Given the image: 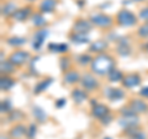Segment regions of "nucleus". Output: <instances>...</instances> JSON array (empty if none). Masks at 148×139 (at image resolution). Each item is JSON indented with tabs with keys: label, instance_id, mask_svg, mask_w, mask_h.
Instances as JSON below:
<instances>
[{
	"label": "nucleus",
	"instance_id": "e433bc0d",
	"mask_svg": "<svg viewBox=\"0 0 148 139\" xmlns=\"http://www.w3.org/2000/svg\"><path fill=\"white\" fill-rule=\"evenodd\" d=\"M66 104H67L66 99H58V100L54 102V105H56V107H57V108H62V107H64V106H66Z\"/></svg>",
	"mask_w": 148,
	"mask_h": 139
},
{
	"label": "nucleus",
	"instance_id": "c85d7f7f",
	"mask_svg": "<svg viewBox=\"0 0 148 139\" xmlns=\"http://www.w3.org/2000/svg\"><path fill=\"white\" fill-rule=\"evenodd\" d=\"M27 42L25 37H9V38L6 40V43L9 46H11V47H21V46H24L25 43Z\"/></svg>",
	"mask_w": 148,
	"mask_h": 139
},
{
	"label": "nucleus",
	"instance_id": "ea45409f",
	"mask_svg": "<svg viewBox=\"0 0 148 139\" xmlns=\"http://www.w3.org/2000/svg\"><path fill=\"white\" fill-rule=\"evenodd\" d=\"M142 49L145 50V52H147V53H148V42H147V43H145V44L142 46Z\"/></svg>",
	"mask_w": 148,
	"mask_h": 139
},
{
	"label": "nucleus",
	"instance_id": "4be33fe9",
	"mask_svg": "<svg viewBox=\"0 0 148 139\" xmlns=\"http://www.w3.org/2000/svg\"><path fill=\"white\" fill-rule=\"evenodd\" d=\"M69 38L73 43L75 44H84V43H89L90 38L88 37L86 33H77V32H73V33L69 36Z\"/></svg>",
	"mask_w": 148,
	"mask_h": 139
},
{
	"label": "nucleus",
	"instance_id": "bb28decb",
	"mask_svg": "<svg viewBox=\"0 0 148 139\" xmlns=\"http://www.w3.org/2000/svg\"><path fill=\"white\" fill-rule=\"evenodd\" d=\"M123 78H125L123 73H122L121 70H119V69L114 68L109 73L108 80H109L110 82H120V81H122V80H123Z\"/></svg>",
	"mask_w": 148,
	"mask_h": 139
},
{
	"label": "nucleus",
	"instance_id": "f3484780",
	"mask_svg": "<svg viewBox=\"0 0 148 139\" xmlns=\"http://www.w3.org/2000/svg\"><path fill=\"white\" fill-rule=\"evenodd\" d=\"M80 74L78 73L77 70H72V69H69L68 72L64 73V76H63V80L66 84L68 85H73V84H77V82L80 81Z\"/></svg>",
	"mask_w": 148,
	"mask_h": 139
},
{
	"label": "nucleus",
	"instance_id": "20e7f679",
	"mask_svg": "<svg viewBox=\"0 0 148 139\" xmlns=\"http://www.w3.org/2000/svg\"><path fill=\"white\" fill-rule=\"evenodd\" d=\"M30 57L31 55L27 50L18 49V50H14V52L9 55V61H10L15 67H21V65H24L25 63L29 62Z\"/></svg>",
	"mask_w": 148,
	"mask_h": 139
},
{
	"label": "nucleus",
	"instance_id": "6e6552de",
	"mask_svg": "<svg viewBox=\"0 0 148 139\" xmlns=\"http://www.w3.org/2000/svg\"><path fill=\"white\" fill-rule=\"evenodd\" d=\"M138 123H140V119H138L136 113L125 114V116H122V117L119 119V124L121 127H123L125 129H126V128H131V127H136V126H138Z\"/></svg>",
	"mask_w": 148,
	"mask_h": 139
},
{
	"label": "nucleus",
	"instance_id": "39448f33",
	"mask_svg": "<svg viewBox=\"0 0 148 139\" xmlns=\"http://www.w3.org/2000/svg\"><path fill=\"white\" fill-rule=\"evenodd\" d=\"M80 84L85 91H94L99 87L98 79L94 75H91V74H84L80 79Z\"/></svg>",
	"mask_w": 148,
	"mask_h": 139
},
{
	"label": "nucleus",
	"instance_id": "2f4dec72",
	"mask_svg": "<svg viewBox=\"0 0 148 139\" xmlns=\"http://www.w3.org/2000/svg\"><path fill=\"white\" fill-rule=\"evenodd\" d=\"M59 67H61L63 73L68 72L69 68H71V59H69L68 57H62L61 59H59Z\"/></svg>",
	"mask_w": 148,
	"mask_h": 139
},
{
	"label": "nucleus",
	"instance_id": "c756f323",
	"mask_svg": "<svg viewBox=\"0 0 148 139\" xmlns=\"http://www.w3.org/2000/svg\"><path fill=\"white\" fill-rule=\"evenodd\" d=\"M22 118H25V114L22 111L20 110H12L9 113V121L10 122H16V121H21Z\"/></svg>",
	"mask_w": 148,
	"mask_h": 139
},
{
	"label": "nucleus",
	"instance_id": "c03bdc74",
	"mask_svg": "<svg viewBox=\"0 0 148 139\" xmlns=\"http://www.w3.org/2000/svg\"><path fill=\"white\" fill-rule=\"evenodd\" d=\"M105 139H110V137H106V138H105Z\"/></svg>",
	"mask_w": 148,
	"mask_h": 139
},
{
	"label": "nucleus",
	"instance_id": "cd10ccee",
	"mask_svg": "<svg viewBox=\"0 0 148 139\" xmlns=\"http://www.w3.org/2000/svg\"><path fill=\"white\" fill-rule=\"evenodd\" d=\"M16 10H17L16 4H14V3H6L5 5L1 6V15L5 16V17H9V16L12 17V15L15 14Z\"/></svg>",
	"mask_w": 148,
	"mask_h": 139
},
{
	"label": "nucleus",
	"instance_id": "4468645a",
	"mask_svg": "<svg viewBox=\"0 0 148 139\" xmlns=\"http://www.w3.org/2000/svg\"><path fill=\"white\" fill-rule=\"evenodd\" d=\"M27 133V127L24 124H15L10 131H9V137L11 139H21L26 136Z\"/></svg>",
	"mask_w": 148,
	"mask_h": 139
},
{
	"label": "nucleus",
	"instance_id": "79ce46f5",
	"mask_svg": "<svg viewBox=\"0 0 148 139\" xmlns=\"http://www.w3.org/2000/svg\"><path fill=\"white\" fill-rule=\"evenodd\" d=\"M132 1H136V3H141V1H143V0H132Z\"/></svg>",
	"mask_w": 148,
	"mask_h": 139
},
{
	"label": "nucleus",
	"instance_id": "37998d69",
	"mask_svg": "<svg viewBox=\"0 0 148 139\" xmlns=\"http://www.w3.org/2000/svg\"><path fill=\"white\" fill-rule=\"evenodd\" d=\"M27 1H30V3H32V1H36V0H27Z\"/></svg>",
	"mask_w": 148,
	"mask_h": 139
},
{
	"label": "nucleus",
	"instance_id": "5701e85b",
	"mask_svg": "<svg viewBox=\"0 0 148 139\" xmlns=\"http://www.w3.org/2000/svg\"><path fill=\"white\" fill-rule=\"evenodd\" d=\"M49 52L53 53H67L69 49V46L67 43H49L48 44Z\"/></svg>",
	"mask_w": 148,
	"mask_h": 139
},
{
	"label": "nucleus",
	"instance_id": "a878e982",
	"mask_svg": "<svg viewBox=\"0 0 148 139\" xmlns=\"http://www.w3.org/2000/svg\"><path fill=\"white\" fill-rule=\"evenodd\" d=\"M0 72H1L3 75H9V74H12L15 72V65L9 61H3L0 62Z\"/></svg>",
	"mask_w": 148,
	"mask_h": 139
},
{
	"label": "nucleus",
	"instance_id": "ddd939ff",
	"mask_svg": "<svg viewBox=\"0 0 148 139\" xmlns=\"http://www.w3.org/2000/svg\"><path fill=\"white\" fill-rule=\"evenodd\" d=\"M108 47H109V43L106 40H96L89 46V52L100 54V53H104Z\"/></svg>",
	"mask_w": 148,
	"mask_h": 139
},
{
	"label": "nucleus",
	"instance_id": "1a4fd4ad",
	"mask_svg": "<svg viewBox=\"0 0 148 139\" xmlns=\"http://www.w3.org/2000/svg\"><path fill=\"white\" fill-rule=\"evenodd\" d=\"M128 106L131 107V110L133 111V112L137 113V114L148 112V105H147V102H145V101L141 100V99L131 100L128 102Z\"/></svg>",
	"mask_w": 148,
	"mask_h": 139
},
{
	"label": "nucleus",
	"instance_id": "423d86ee",
	"mask_svg": "<svg viewBox=\"0 0 148 139\" xmlns=\"http://www.w3.org/2000/svg\"><path fill=\"white\" fill-rule=\"evenodd\" d=\"M48 33H49L48 30H46V29H41L38 31H36L34 35V41H32V48L35 50H40L42 48L45 40L48 37Z\"/></svg>",
	"mask_w": 148,
	"mask_h": 139
},
{
	"label": "nucleus",
	"instance_id": "6ab92c4d",
	"mask_svg": "<svg viewBox=\"0 0 148 139\" xmlns=\"http://www.w3.org/2000/svg\"><path fill=\"white\" fill-rule=\"evenodd\" d=\"M52 82H53V79H52V78H46V79H43V80L38 81V82L36 84L35 89H34V94H35V95L42 94L43 91H46L51 85H52Z\"/></svg>",
	"mask_w": 148,
	"mask_h": 139
},
{
	"label": "nucleus",
	"instance_id": "4c0bfd02",
	"mask_svg": "<svg viewBox=\"0 0 148 139\" xmlns=\"http://www.w3.org/2000/svg\"><path fill=\"white\" fill-rule=\"evenodd\" d=\"M111 121H112V117H111V116H110V113H109V114H106L105 117H103V118L100 119V122L103 123L104 126H106V124H109Z\"/></svg>",
	"mask_w": 148,
	"mask_h": 139
},
{
	"label": "nucleus",
	"instance_id": "aec40b11",
	"mask_svg": "<svg viewBox=\"0 0 148 139\" xmlns=\"http://www.w3.org/2000/svg\"><path fill=\"white\" fill-rule=\"evenodd\" d=\"M15 84H16V81L9 75H3L1 79H0V89H1V91L11 90L15 86Z\"/></svg>",
	"mask_w": 148,
	"mask_h": 139
},
{
	"label": "nucleus",
	"instance_id": "f8f14e48",
	"mask_svg": "<svg viewBox=\"0 0 148 139\" xmlns=\"http://www.w3.org/2000/svg\"><path fill=\"white\" fill-rule=\"evenodd\" d=\"M123 87L126 89H131V87H136L141 84V76L138 74H128V75H125L123 80L121 81Z\"/></svg>",
	"mask_w": 148,
	"mask_h": 139
},
{
	"label": "nucleus",
	"instance_id": "7ed1b4c3",
	"mask_svg": "<svg viewBox=\"0 0 148 139\" xmlns=\"http://www.w3.org/2000/svg\"><path fill=\"white\" fill-rule=\"evenodd\" d=\"M89 20L94 26L100 27V29H110L114 24V18L109 15H106V14H103V12L91 14Z\"/></svg>",
	"mask_w": 148,
	"mask_h": 139
},
{
	"label": "nucleus",
	"instance_id": "b1692460",
	"mask_svg": "<svg viewBox=\"0 0 148 139\" xmlns=\"http://www.w3.org/2000/svg\"><path fill=\"white\" fill-rule=\"evenodd\" d=\"M32 25L35 27H43L46 24H47V20H46V17L43 16L42 12H36V14H32Z\"/></svg>",
	"mask_w": 148,
	"mask_h": 139
},
{
	"label": "nucleus",
	"instance_id": "412c9836",
	"mask_svg": "<svg viewBox=\"0 0 148 139\" xmlns=\"http://www.w3.org/2000/svg\"><path fill=\"white\" fill-rule=\"evenodd\" d=\"M71 95H72V99L75 104H82L88 99L86 91L83 90V89H74Z\"/></svg>",
	"mask_w": 148,
	"mask_h": 139
},
{
	"label": "nucleus",
	"instance_id": "473e14b6",
	"mask_svg": "<svg viewBox=\"0 0 148 139\" xmlns=\"http://www.w3.org/2000/svg\"><path fill=\"white\" fill-rule=\"evenodd\" d=\"M77 62L80 64V65H86V64H90L92 62V58L90 57L89 54H80L79 57L77 58Z\"/></svg>",
	"mask_w": 148,
	"mask_h": 139
},
{
	"label": "nucleus",
	"instance_id": "f03ea898",
	"mask_svg": "<svg viewBox=\"0 0 148 139\" xmlns=\"http://www.w3.org/2000/svg\"><path fill=\"white\" fill-rule=\"evenodd\" d=\"M115 21L121 27H131L137 24L138 18L132 11L127 10V9H122V10H120L117 12L116 17H115Z\"/></svg>",
	"mask_w": 148,
	"mask_h": 139
},
{
	"label": "nucleus",
	"instance_id": "f257e3e1",
	"mask_svg": "<svg viewBox=\"0 0 148 139\" xmlns=\"http://www.w3.org/2000/svg\"><path fill=\"white\" fill-rule=\"evenodd\" d=\"M115 68V61L112 57L106 53H100L95 58H92V62L90 63L91 72L96 75L104 76L109 75V73Z\"/></svg>",
	"mask_w": 148,
	"mask_h": 139
},
{
	"label": "nucleus",
	"instance_id": "393cba45",
	"mask_svg": "<svg viewBox=\"0 0 148 139\" xmlns=\"http://www.w3.org/2000/svg\"><path fill=\"white\" fill-rule=\"evenodd\" d=\"M32 113H34L35 118L37 119L38 123H45L47 121V113H46L40 106H34V107H32Z\"/></svg>",
	"mask_w": 148,
	"mask_h": 139
},
{
	"label": "nucleus",
	"instance_id": "9b49d317",
	"mask_svg": "<svg viewBox=\"0 0 148 139\" xmlns=\"http://www.w3.org/2000/svg\"><path fill=\"white\" fill-rule=\"evenodd\" d=\"M105 95L112 102L125 99V91L122 89H119V87H108L105 91Z\"/></svg>",
	"mask_w": 148,
	"mask_h": 139
},
{
	"label": "nucleus",
	"instance_id": "2eb2a0df",
	"mask_svg": "<svg viewBox=\"0 0 148 139\" xmlns=\"http://www.w3.org/2000/svg\"><path fill=\"white\" fill-rule=\"evenodd\" d=\"M110 113V110L106 105L103 104H96L95 106H92V110H91V116L98 119H101L103 117H105L106 114Z\"/></svg>",
	"mask_w": 148,
	"mask_h": 139
},
{
	"label": "nucleus",
	"instance_id": "58836bf2",
	"mask_svg": "<svg viewBox=\"0 0 148 139\" xmlns=\"http://www.w3.org/2000/svg\"><path fill=\"white\" fill-rule=\"evenodd\" d=\"M138 94H140V96L145 97V99H148V86H143Z\"/></svg>",
	"mask_w": 148,
	"mask_h": 139
},
{
	"label": "nucleus",
	"instance_id": "7c9ffc66",
	"mask_svg": "<svg viewBox=\"0 0 148 139\" xmlns=\"http://www.w3.org/2000/svg\"><path fill=\"white\" fill-rule=\"evenodd\" d=\"M1 113H10L11 111H12V104H11V101L9 100V99H5V100H3L1 101Z\"/></svg>",
	"mask_w": 148,
	"mask_h": 139
},
{
	"label": "nucleus",
	"instance_id": "a19ab883",
	"mask_svg": "<svg viewBox=\"0 0 148 139\" xmlns=\"http://www.w3.org/2000/svg\"><path fill=\"white\" fill-rule=\"evenodd\" d=\"M6 138H8L6 136H4V134H1V139H6Z\"/></svg>",
	"mask_w": 148,
	"mask_h": 139
},
{
	"label": "nucleus",
	"instance_id": "dca6fc26",
	"mask_svg": "<svg viewBox=\"0 0 148 139\" xmlns=\"http://www.w3.org/2000/svg\"><path fill=\"white\" fill-rule=\"evenodd\" d=\"M57 4L58 1L57 0H42L40 4V12L42 14H51L56 10V7H57Z\"/></svg>",
	"mask_w": 148,
	"mask_h": 139
},
{
	"label": "nucleus",
	"instance_id": "f704fd0d",
	"mask_svg": "<svg viewBox=\"0 0 148 139\" xmlns=\"http://www.w3.org/2000/svg\"><path fill=\"white\" fill-rule=\"evenodd\" d=\"M37 134V126L35 123H31L29 127H27V133H26V137L29 139H35Z\"/></svg>",
	"mask_w": 148,
	"mask_h": 139
},
{
	"label": "nucleus",
	"instance_id": "0eeeda50",
	"mask_svg": "<svg viewBox=\"0 0 148 139\" xmlns=\"http://www.w3.org/2000/svg\"><path fill=\"white\" fill-rule=\"evenodd\" d=\"M92 29V24L90 20H84V18H78L73 25V32L77 33H88Z\"/></svg>",
	"mask_w": 148,
	"mask_h": 139
},
{
	"label": "nucleus",
	"instance_id": "c9c22d12",
	"mask_svg": "<svg viewBox=\"0 0 148 139\" xmlns=\"http://www.w3.org/2000/svg\"><path fill=\"white\" fill-rule=\"evenodd\" d=\"M138 17H140V20H143L145 22H148V6L141 9L140 14H138Z\"/></svg>",
	"mask_w": 148,
	"mask_h": 139
},
{
	"label": "nucleus",
	"instance_id": "9d476101",
	"mask_svg": "<svg viewBox=\"0 0 148 139\" xmlns=\"http://www.w3.org/2000/svg\"><path fill=\"white\" fill-rule=\"evenodd\" d=\"M30 16H32V7L31 6H25V7L17 9V10L15 11V14L12 15V18L17 22H24Z\"/></svg>",
	"mask_w": 148,
	"mask_h": 139
},
{
	"label": "nucleus",
	"instance_id": "72a5a7b5",
	"mask_svg": "<svg viewBox=\"0 0 148 139\" xmlns=\"http://www.w3.org/2000/svg\"><path fill=\"white\" fill-rule=\"evenodd\" d=\"M137 35L140 36L141 38H148V22H146V24H143L142 26L138 27Z\"/></svg>",
	"mask_w": 148,
	"mask_h": 139
},
{
	"label": "nucleus",
	"instance_id": "a211bd4d",
	"mask_svg": "<svg viewBox=\"0 0 148 139\" xmlns=\"http://www.w3.org/2000/svg\"><path fill=\"white\" fill-rule=\"evenodd\" d=\"M116 52L119 55H121V57H127V55L131 54V47H130L127 38H121L119 41V44L116 47Z\"/></svg>",
	"mask_w": 148,
	"mask_h": 139
}]
</instances>
